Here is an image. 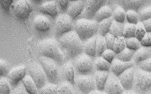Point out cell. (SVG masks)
<instances>
[{
    "instance_id": "obj_1",
    "label": "cell",
    "mask_w": 151,
    "mask_h": 94,
    "mask_svg": "<svg viewBox=\"0 0 151 94\" xmlns=\"http://www.w3.org/2000/svg\"><path fill=\"white\" fill-rule=\"evenodd\" d=\"M59 43L65 57L68 59H75L84 52V43L74 31L60 37Z\"/></svg>"
},
{
    "instance_id": "obj_2",
    "label": "cell",
    "mask_w": 151,
    "mask_h": 94,
    "mask_svg": "<svg viewBox=\"0 0 151 94\" xmlns=\"http://www.w3.org/2000/svg\"><path fill=\"white\" fill-rule=\"evenodd\" d=\"M38 49L41 56L49 58L60 66L63 64L66 57L59 42L55 39L50 38L42 40L39 42Z\"/></svg>"
},
{
    "instance_id": "obj_3",
    "label": "cell",
    "mask_w": 151,
    "mask_h": 94,
    "mask_svg": "<svg viewBox=\"0 0 151 94\" xmlns=\"http://www.w3.org/2000/svg\"><path fill=\"white\" fill-rule=\"evenodd\" d=\"M99 23L94 20L78 19L75 23L74 31L83 42L96 36L98 33Z\"/></svg>"
},
{
    "instance_id": "obj_4",
    "label": "cell",
    "mask_w": 151,
    "mask_h": 94,
    "mask_svg": "<svg viewBox=\"0 0 151 94\" xmlns=\"http://www.w3.org/2000/svg\"><path fill=\"white\" fill-rule=\"evenodd\" d=\"M39 60L50 83L55 85L59 83L62 75L60 65L54 60L44 56H41Z\"/></svg>"
},
{
    "instance_id": "obj_5",
    "label": "cell",
    "mask_w": 151,
    "mask_h": 94,
    "mask_svg": "<svg viewBox=\"0 0 151 94\" xmlns=\"http://www.w3.org/2000/svg\"><path fill=\"white\" fill-rule=\"evenodd\" d=\"M75 23L67 14H59L55 19L54 32L56 37L60 38L67 33L74 31Z\"/></svg>"
},
{
    "instance_id": "obj_6",
    "label": "cell",
    "mask_w": 151,
    "mask_h": 94,
    "mask_svg": "<svg viewBox=\"0 0 151 94\" xmlns=\"http://www.w3.org/2000/svg\"><path fill=\"white\" fill-rule=\"evenodd\" d=\"M134 88L137 93L144 94L151 89V73L140 69L135 70Z\"/></svg>"
},
{
    "instance_id": "obj_7",
    "label": "cell",
    "mask_w": 151,
    "mask_h": 94,
    "mask_svg": "<svg viewBox=\"0 0 151 94\" xmlns=\"http://www.w3.org/2000/svg\"><path fill=\"white\" fill-rule=\"evenodd\" d=\"M94 63L93 58L85 54H82L75 59V70L79 75H90L93 72Z\"/></svg>"
},
{
    "instance_id": "obj_8",
    "label": "cell",
    "mask_w": 151,
    "mask_h": 94,
    "mask_svg": "<svg viewBox=\"0 0 151 94\" xmlns=\"http://www.w3.org/2000/svg\"><path fill=\"white\" fill-rule=\"evenodd\" d=\"M112 1H98V0H88L86 1L85 9L79 19H85L89 20H93L96 13L101 7L104 5H109L114 3Z\"/></svg>"
},
{
    "instance_id": "obj_9",
    "label": "cell",
    "mask_w": 151,
    "mask_h": 94,
    "mask_svg": "<svg viewBox=\"0 0 151 94\" xmlns=\"http://www.w3.org/2000/svg\"><path fill=\"white\" fill-rule=\"evenodd\" d=\"M28 72L38 89H41L46 85L47 77L41 64L36 62L31 63L28 66Z\"/></svg>"
},
{
    "instance_id": "obj_10",
    "label": "cell",
    "mask_w": 151,
    "mask_h": 94,
    "mask_svg": "<svg viewBox=\"0 0 151 94\" xmlns=\"http://www.w3.org/2000/svg\"><path fill=\"white\" fill-rule=\"evenodd\" d=\"M12 7L14 15L20 21L28 19L33 9L32 3L27 0L17 1Z\"/></svg>"
},
{
    "instance_id": "obj_11",
    "label": "cell",
    "mask_w": 151,
    "mask_h": 94,
    "mask_svg": "<svg viewBox=\"0 0 151 94\" xmlns=\"http://www.w3.org/2000/svg\"><path fill=\"white\" fill-rule=\"evenodd\" d=\"M77 88L83 94H88L96 88L94 78L91 75H79L75 80Z\"/></svg>"
},
{
    "instance_id": "obj_12",
    "label": "cell",
    "mask_w": 151,
    "mask_h": 94,
    "mask_svg": "<svg viewBox=\"0 0 151 94\" xmlns=\"http://www.w3.org/2000/svg\"><path fill=\"white\" fill-rule=\"evenodd\" d=\"M26 72L27 68L25 66H18L12 69L7 75V80L11 86L16 87L18 86L26 76Z\"/></svg>"
},
{
    "instance_id": "obj_13",
    "label": "cell",
    "mask_w": 151,
    "mask_h": 94,
    "mask_svg": "<svg viewBox=\"0 0 151 94\" xmlns=\"http://www.w3.org/2000/svg\"><path fill=\"white\" fill-rule=\"evenodd\" d=\"M104 90L107 94H122L124 89L119 79L115 75H109L105 84Z\"/></svg>"
},
{
    "instance_id": "obj_14",
    "label": "cell",
    "mask_w": 151,
    "mask_h": 94,
    "mask_svg": "<svg viewBox=\"0 0 151 94\" xmlns=\"http://www.w3.org/2000/svg\"><path fill=\"white\" fill-rule=\"evenodd\" d=\"M135 70L133 67L129 68L119 77V80L123 88L125 90H131L134 83Z\"/></svg>"
},
{
    "instance_id": "obj_15",
    "label": "cell",
    "mask_w": 151,
    "mask_h": 94,
    "mask_svg": "<svg viewBox=\"0 0 151 94\" xmlns=\"http://www.w3.org/2000/svg\"><path fill=\"white\" fill-rule=\"evenodd\" d=\"M86 1H70V6L67 12L73 20H78L85 9Z\"/></svg>"
},
{
    "instance_id": "obj_16",
    "label": "cell",
    "mask_w": 151,
    "mask_h": 94,
    "mask_svg": "<svg viewBox=\"0 0 151 94\" xmlns=\"http://www.w3.org/2000/svg\"><path fill=\"white\" fill-rule=\"evenodd\" d=\"M116 4L121 6L125 11H134L138 13L143 6L146 4L145 1H129V0H118L115 1Z\"/></svg>"
},
{
    "instance_id": "obj_17",
    "label": "cell",
    "mask_w": 151,
    "mask_h": 94,
    "mask_svg": "<svg viewBox=\"0 0 151 94\" xmlns=\"http://www.w3.org/2000/svg\"><path fill=\"white\" fill-rule=\"evenodd\" d=\"M33 24L37 31L39 32H48L51 28V23L49 19L43 14L37 15L35 16Z\"/></svg>"
},
{
    "instance_id": "obj_18",
    "label": "cell",
    "mask_w": 151,
    "mask_h": 94,
    "mask_svg": "<svg viewBox=\"0 0 151 94\" xmlns=\"http://www.w3.org/2000/svg\"><path fill=\"white\" fill-rule=\"evenodd\" d=\"M39 11L41 13L50 16L52 18H56L59 15V9L57 5L56 1H45L40 5Z\"/></svg>"
},
{
    "instance_id": "obj_19",
    "label": "cell",
    "mask_w": 151,
    "mask_h": 94,
    "mask_svg": "<svg viewBox=\"0 0 151 94\" xmlns=\"http://www.w3.org/2000/svg\"><path fill=\"white\" fill-rule=\"evenodd\" d=\"M134 66V63L131 62H124L115 58L111 63V70L117 77H119L123 73Z\"/></svg>"
},
{
    "instance_id": "obj_20",
    "label": "cell",
    "mask_w": 151,
    "mask_h": 94,
    "mask_svg": "<svg viewBox=\"0 0 151 94\" xmlns=\"http://www.w3.org/2000/svg\"><path fill=\"white\" fill-rule=\"evenodd\" d=\"M61 74L64 79L71 84H75V69L74 66L70 62L63 64L61 67Z\"/></svg>"
},
{
    "instance_id": "obj_21",
    "label": "cell",
    "mask_w": 151,
    "mask_h": 94,
    "mask_svg": "<svg viewBox=\"0 0 151 94\" xmlns=\"http://www.w3.org/2000/svg\"><path fill=\"white\" fill-rule=\"evenodd\" d=\"M151 58V48L142 47L135 52L133 60L136 65H138Z\"/></svg>"
},
{
    "instance_id": "obj_22",
    "label": "cell",
    "mask_w": 151,
    "mask_h": 94,
    "mask_svg": "<svg viewBox=\"0 0 151 94\" xmlns=\"http://www.w3.org/2000/svg\"><path fill=\"white\" fill-rule=\"evenodd\" d=\"M112 8L109 5H104L101 7L96 13L93 20L97 22H100L106 19L112 17Z\"/></svg>"
},
{
    "instance_id": "obj_23",
    "label": "cell",
    "mask_w": 151,
    "mask_h": 94,
    "mask_svg": "<svg viewBox=\"0 0 151 94\" xmlns=\"http://www.w3.org/2000/svg\"><path fill=\"white\" fill-rule=\"evenodd\" d=\"M84 52L92 58L96 56V37L94 36L84 42Z\"/></svg>"
},
{
    "instance_id": "obj_24",
    "label": "cell",
    "mask_w": 151,
    "mask_h": 94,
    "mask_svg": "<svg viewBox=\"0 0 151 94\" xmlns=\"http://www.w3.org/2000/svg\"><path fill=\"white\" fill-rule=\"evenodd\" d=\"M108 72H100L97 71L94 74V80L96 81V88L98 90L102 91L104 90L105 84L108 79Z\"/></svg>"
},
{
    "instance_id": "obj_25",
    "label": "cell",
    "mask_w": 151,
    "mask_h": 94,
    "mask_svg": "<svg viewBox=\"0 0 151 94\" xmlns=\"http://www.w3.org/2000/svg\"><path fill=\"white\" fill-rule=\"evenodd\" d=\"M126 14L125 11L121 6L116 5L112 8V18L114 21L121 24H125L126 22Z\"/></svg>"
},
{
    "instance_id": "obj_26",
    "label": "cell",
    "mask_w": 151,
    "mask_h": 94,
    "mask_svg": "<svg viewBox=\"0 0 151 94\" xmlns=\"http://www.w3.org/2000/svg\"><path fill=\"white\" fill-rule=\"evenodd\" d=\"M23 85L29 94H38V88L29 75H26L22 80Z\"/></svg>"
},
{
    "instance_id": "obj_27",
    "label": "cell",
    "mask_w": 151,
    "mask_h": 94,
    "mask_svg": "<svg viewBox=\"0 0 151 94\" xmlns=\"http://www.w3.org/2000/svg\"><path fill=\"white\" fill-rule=\"evenodd\" d=\"M125 24H121L113 20L109 33L115 37H122L123 35Z\"/></svg>"
},
{
    "instance_id": "obj_28",
    "label": "cell",
    "mask_w": 151,
    "mask_h": 94,
    "mask_svg": "<svg viewBox=\"0 0 151 94\" xmlns=\"http://www.w3.org/2000/svg\"><path fill=\"white\" fill-rule=\"evenodd\" d=\"M112 17L101 21L98 25V33L99 35L104 37L110 32L111 25L113 21Z\"/></svg>"
},
{
    "instance_id": "obj_29",
    "label": "cell",
    "mask_w": 151,
    "mask_h": 94,
    "mask_svg": "<svg viewBox=\"0 0 151 94\" xmlns=\"http://www.w3.org/2000/svg\"><path fill=\"white\" fill-rule=\"evenodd\" d=\"M111 64L103 58L99 57L94 63V67L97 71L109 72L111 70Z\"/></svg>"
},
{
    "instance_id": "obj_30",
    "label": "cell",
    "mask_w": 151,
    "mask_h": 94,
    "mask_svg": "<svg viewBox=\"0 0 151 94\" xmlns=\"http://www.w3.org/2000/svg\"><path fill=\"white\" fill-rule=\"evenodd\" d=\"M136 52L126 48L121 53L116 55L115 58L124 62H131L133 59Z\"/></svg>"
},
{
    "instance_id": "obj_31",
    "label": "cell",
    "mask_w": 151,
    "mask_h": 94,
    "mask_svg": "<svg viewBox=\"0 0 151 94\" xmlns=\"http://www.w3.org/2000/svg\"><path fill=\"white\" fill-rule=\"evenodd\" d=\"M107 48L106 42L104 37L99 35L96 37V56L101 57Z\"/></svg>"
},
{
    "instance_id": "obj_32",
    "label": "cell",
    "mask_w": 151,
    "mask_h": 94,
    "mask_svg": "<svg viewBox=\"0 0 151 94\" xmlns=\"http://www.w3.org/2000/svg\"><path fill=\"white\" fill-rule=\"evenodd\" d=\"M126 48V42L125 39L124 38L122 37L116 38L113 47V51L114 52L116 55L121 53L124 49Z\"/></svg>"
},
{
    "instance_id": "obj_33",
    "label": "cell",
    "mask_w": 151,
    "mask_h": 94,
    "mask_svg": "<svg viewBox=\"0 0 151 94\" xmlns=\"http://www.w3.org/2000/svg\"><path fill=\"white\" fill-rule=\"evenodd\" d=\"M125 42L126 48L134 51H137L142 47L140 41L135 37L125 39Z\"/></svg>"
},
{
    "instance_id": "obj_34",
    "label": "cell",
    "mask_w": 151,
    "mask_h": 94,
    "mask_svg": "<svg viewBox=\"0 0 151 94\" xmlns=\"http://www.w3.org/2000/svg\"><path fill=\"white\" fill-rule=\"evenodd\" d=\"M136 26L127 23L125 24L123 37L124 39H129L135 37Z\"/></svg>"
},
{
    "instance_id": "obj_35",
    "label": "cell",
    "mask_w": 151,
    "mask_h": 94,
    "mask_svg": "<svg viewBox=\"0 0 151 94\" xmlns=\"http://www.w3.org/2000/svg\"><path fill=\"white\" fill-rule=\"evenodd\" d=\"M126 20L127 23L136 26L140 22L138 13L134 11H127L126 14Z\"/></svg>"
},
{
    "instance_id": "obj_36",
    "label": "cell",
    "mask_w": 151,
    "mask_h": 94,
    "mask_svg": "<svg viewBox=\"0 0 151 94\" xmlns=\"http://www.w3.org/2000/svg\"><path fill=\"white\" fill-rule=\"evenodd\" d=\"M138 15L140 22L151 19V6H147L142 9L138 12Z\"/></svg>"
},
{
    "instance_id": "obj_37",
    "label": "cell",
    "mask_w": 151,
    "mask_h": 94,
    "mask_svg": "<svg viewBox=\"0 0 151 94\" xmlns=\"http://www.w3.org/2000/svg\"><path fill=\"white\" fill-rule=\"evenodd\" d=\"M58 88L56 85L50 83L39 89L40 94H58Z\"/></svg>"
},
{
    "instance_id": "obj_38",
    "label": "cell",
    "mask_w": 151,
    "mask_h": 94,
    "mask_svg": "<svg viewBox=\"0 0 151 94\" xmlns=\"http://www.w3.org/2000/svg\"><path fill=\"white\" fill-rule=\"evenodd\" d=\"M11 85L8 80L4 78L0 80V94H11Z\"/></svg>"
},
{
    "instance_id": "obj_39",
    "label": "cell",
    "mask_w": 151,
    "mask_h": 94,
    "mask_svg": "<svg viewBox=\"0 0 151 94\" xmlns=\"http://www.w3.org/2000/svg\"><path fill=\"white\" fill-rule=\"evenodd\" d=\"M146 31L143 26V23L139 22L137 25H136V33H135V38L136 39L140 41L146 35Z\"/></svg>"
},
{
    "instance_id": "obj_40",
    "label": "cell",
    "mask_w": 151,
    "mask_h": 94,
    "mask_svg": "<svg viewBox=\"0 0 151 94\" xmlns=\"http://www.w3.org/2000/svg\"><path fill=\"white\" fill-rule=\"evenodd\" d=\"M58 94H74V90L70 84L63 83L58 87Z\"/></svg>"
},
{
    "instance_id": "obj_41",
    "label": "cell",
    "mask_w": 151,
    "mask_h": 94,
    "mask_svg": "<svg viewBox=\"0 0 151 94\" xmlns=\"http://www.w3.org/2000/svg\"><path fill=\"white\" fill-rule=\"evenodd\" d=\"M101 58L111 63L116 58V54L112 49H107L101 56Z\"/></svg>"
},
{
    "instance_id": "obj_42",
    "label": "cell",
    "mask_w": 151,
    "mask_h": 94,
    "mask_svg": "<svg viewBox=\"0 0 151 94\" xmlns=\"http://www.w3.org/2000/svg\"><path fill=\"white\" fill-rule=\"evenodd\" d=\"M9 66L6 61L0 59V75L1 77H5L7 76L9 73Z\"/></svg>"
},
{
    "instance_id": "obj_43",
    "label": "cell",
    "mask_w": 151,
    "mask_h": 94,
    "mask_svg": "<svg viewBox=\"0 0 151 94\" xmlns=\"http://www.w3.org/2000/svg\"><path fill=\"white\" fill-rule=\"evenodd\" d=\"M106 42L107 48L109 49H113V46L115 41L116 38L113 35L108 33L104 37Z\"/></svg>"
},
{
    "instance_id": "obj_44",
    "label": "cell",
    "mask_w": 151,
    "mask_h": 94,
    "mask_svg": "<svg viewBox=\"0 0 151 94\" xmlns=\"http://www.w3.org/2000/svg\"><path fill=\"white\" fill-rule=\"evenodd\" d=\"M138 66L139 69L145 72L151 73V58L141 63Z\"/></svg>"
},
{
    "instance_id": "obj_45",
    "label": "cell",
    "mask_w": 151,
    "mask_h": 94,
    "mask_svg": "<svg viewBox=\"0 0 151 94\" xmlns=\"http://www.w3.org/2000/svg\"><path fill=\"white\" fill-rule=\"evenodd\" d=\"M140 43L142 47L151 48V33H147L141 41Z\"/></svg>"
},
{
    "instance_id": "obj_46",
    "label": "cell",
    "mask_w": 151,
    "mask_h": 94,
    "mask_svg": "<svg viewBox=\"0 0 151 94\" xmlns=\"http://www.w3.org/2000/svg\"><path fill=\"white\" fill-rule=\"evenodd\" d=\"M11 94H29L26 90L23 85H18L15 87Z\"/></svg>"
},
{
    "instance_id": "obj_47",
    "label": "cell",
    "mask_w": 151,
    "mask_h": 94,
    "mask_svg": "<svg viewBox=\"0 0 151 94\" xmlns=\"http://www.w3.org/2000/svg\"><path fill=\"white\" fill-rule=\"evenodd\" d=\"M57 3L59 5L60 10L63 12H67L68 7L70 6V1H56Z\"/></svg>"
},
{
    "instance_id": "obj_48",
    "label": "cell",
    "mask_w": 151,
    "mask_h": 94,
    "mask_svg": "<svg viewBox=\"0 0 151 94\" xmlns=\"http://www.w3.org/2000/svg\"><path fill=\"white\" fill-rule=\"evenodd\" d=\"M14 2L13 1H0L1 6L2 7L4 11L6 12V13H9V12L10 7L12 6V3Z\"/></svg>"
},
{
    "instance_id": "obj_49",
    "label": "cell",
    "mask_w": 151,
    "mask_h": 94,
    "mask_svg": "<svg viewBox=\"0 0 151 94\" xmlns=\"http://www.w3.org/2000/svg\"><path fill=\"white\" fill-rule=\"evenodd\" d=\"M142 23H143V26L145 28L146 33H151V19L146 20Z\"/></svg>"
},
{
    "instance_id": "obj_50",
    "label": "cell",
    "mask_w": 151,
    "mask_h": 94,
    "mask_svg": "<svg viewBox=\"0 0 151 94\" xmlns=\"http://www.w3.org/2000/svg\"><path fill=\"white\" fill-rule=\"evenodd\" d=\"M31 2L34 3L35 4L37 5H41L42 4H43L45 1H41V0H35V1H32Z\"/></svg>"
},
{
    "instance_id": "obj_51",
    "label": "cell",
    "mask_w": 151,
    "mask_h": 94,
    "mask_svg": "<svg viewBox=\"0 0 151 94\" xmlns=\"http://www.w3.org/2000/svg\"><path fill=\"white\" fill-rule=\"evenodd\" d=\"M106 94L105 93H103L101 91H99L97 90H95L91 92V93H90L89 94Z\"/></svg>"
},
{
    "instance_id": "obj_52",
    "label": "cell",
    "mask_w": 151,
    "mask_h": 94,
    "mask_svg": "<svg viewBox=\"0 0 151 94\" xmlns=\"http://www.w3.org/2000/svg\"><path fill=\"white\" fill-rule=\"evenodd\" d=\"M124 94H136L133 92H127V93H125Z\"/></svg>"
}]
</instances>
